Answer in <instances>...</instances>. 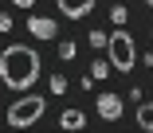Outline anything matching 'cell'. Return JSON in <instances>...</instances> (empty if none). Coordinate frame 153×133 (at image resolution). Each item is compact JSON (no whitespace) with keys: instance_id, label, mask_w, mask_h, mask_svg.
<instances>
[{"instance_id":"2","label":"cell","mask_w":153,"mask_h":133,"mask_svg":"<svg viewBox=\"0 0 153 133\" xmlns=\"http://www.w3.org/2000/svg\"><path fill=\"white\" fill-rule=\"evenodd\" d=\"M43 110H47V102H43L39 94H24L20 102H12V106H8L4 121H8L12 129H27V125H36V121L43 117Z\"/></svg>"},{"instance_id":"1","label":"cell","mask_w":153,"mask_h":133,"mask_svg":"<svg viewBox=\"0 0 153 133\" xmlns=\"http://www.w3.org/2000/svg\"><path fill=\"white\" fill-rule=\"evenodd\" d=\"M36 78H39V51H32L27 43H8L0 51V82L8 90H32Z\"/></svg>"},{"instance_id":"13","label":"cell","mask_w":153,"mask_h":133,"mask_svg":"<svg viewBox=\"0 0 153 133\" xmlns=\"http://www.w3.org/2000/svg\"><path fill=\"white\" fill-rule=\"evenodd\" d=\"M86 39H90V47H106V35H102V31H90Z\"/></svg>"},{"instance_id":"10","label":"cell","mask_w":153,"mask_h":133,"mask_svg":"<svg viewBox=\"0 0 153 133\" xmlns=\"http://www.w3.org/2000/svg\"><path fill=\"white\" fill-rule=\"evenodd\" d=\"M106 75H110V63H106V59H98L94 66H90V78H94V82H98V78H106Z\"/></svg>"},{"instance_id":"7","label":"cell","mask_w":153,"mask_h":133,"mask_svg":"<svg viewBox=\"0 0 153 133\" xmlns=\"http://www.w3.org/2000/svg\"><path fill=\"white\" fill-rule=\"evenodd\" d=\"M59 125H63L67 133H79V129L86 125V114H82V110H63V114H59Z\"/></svg>"},{"instance_id":"12","label":"cell","mask_w":153,"mask_h":133,"mask_svg":"<svg viewBox=\"0 0 153 133\" xmlns=\"http://www.w3.org/2000/svg\"><path fill=\"white\" fill-rule=\"evenodd\" d=\"M110 20H114V27H122V24L130 20V12H126V8H114V12H110Z\"/></svg>"},{"instance_id":"11","label":"cell","mask_w":153,"mask_h":133,"mask_svg":"<svg viewBox=\"0 0 153 133\" xmlns=\"http://www.w3.org/2000/svg\"><path fill=\"white\" fill-rule=\"evenodd\" d=\"M47 86H51V94H63V90H67V78H63V75H51Z\"/></svg>"},{"instance_id":"3","label":"cell","mask_w":153,"mask_h":133,"mask_svg":"<svg viewBox=\"0 0 153 133\" xmlns=\"http://www.w3.org/2000/svg\"><path fill=\"white\" fill-rule=\"evenodd\" d=\"M106 51H110V66L114 71H134V63H137V51H134V35L130 31H122L114 27V35H106Z\"/></svg>"},{"instance_id":"14","label":"cell","mask_w":153,"mask_h":133,"mask_svg":"<svg viewBox=\"0 0 153 133\" xmlns=\"http://www.w3.org/2000/svg\"><path fill=\"white\" fill-rule=\"evenodd\" d=\"M0 31H12V16L8 12H0Z\"/></svg>"},{"instance_id":"9","label":"cell","mask_w":153,"mask_h":133,"mask_svg":"<svg viewBox=\"0 0 153 133\" xmlns=\"http://www.w3.org/2000/svg\"><path fill=\"white\" fill-rule=\"evenodd\" d=\"M75 55H79V47H75L71 39H63V43H59V59H63V63H71Z\"/></svg>"},{"instance_id":"5","label":"cell","mask_w":153,"mask_h":133,"mask_svg":"<svg viewBox=\"0 0 153 133\" xmlns=\"http://www.w3.org/2000/svg\"><path fill=\"white\" fill-rule=\"evenodd\" d=\"M98 117H106V121H118L122 117V98L118 94H98Z\"/></svg>"},{"instance_id":"6","label":"cell","mask_w":153,"mask_h":133,"mask_svg":"<svg viewBox=\"0 0 153 133\" xmlns=\"http://www.w3.org/2000/svg\"><path fill=\"white\" fill-rule=\"evenodd\" d=\"M27 31H32L36 39H55V20L51 16H32L27 20Z\"/></svg>"},{"instance_id":"16","label":"cell","mask_w":153,"mask_h":133,"mask_svg":"<svg viewBox=\"0 0 153 133\" xmlns=\"http://www.w3.org/2000/svg\"><path fill=\"white\" fill-rule=\"evenodd\" d=\"M145 4H149V8H153V0H145Z\"/></svg>"},{"instance_id":"8","label":"cell","mask_w":153,"mask_h":133,"mask_svg":"<svg viewBox=\"0 0 153 133\" xmlns=\"http://www.w3.org/2000/svg\"><path fill=\"white\" fill-rule=\"evenodd\" d=\"M137 125H141L145 133H153V102H141V106H137Z\"/></svg>"},{"instance_id":"4","label":"cell","mask_w":153,"mask_h":133,"mask_svg":"<svg viewBox=\"0 0 153 133\" xmlns=\"http://www.w3.org/2000/svg\"><path fill=\"white\" fill-rule=\"evenodd\" d=\"M55 8L63 12L67 20H82V16L94 12V0H55Z\"/></svg>"},{"instance_id":"15","label":"cell","mask_w":153,"mask_h":133,"mask_svg":"<svg viewBox=\"0 0 153 133\" xmlns=\"http://www.w3.org/2000/svg\"><path fill=\"white\" fill-rule=\"evenodd\" d=\"M12 4H16V8H32L36 0H12Z\"/></svg>"}]
</instances>
